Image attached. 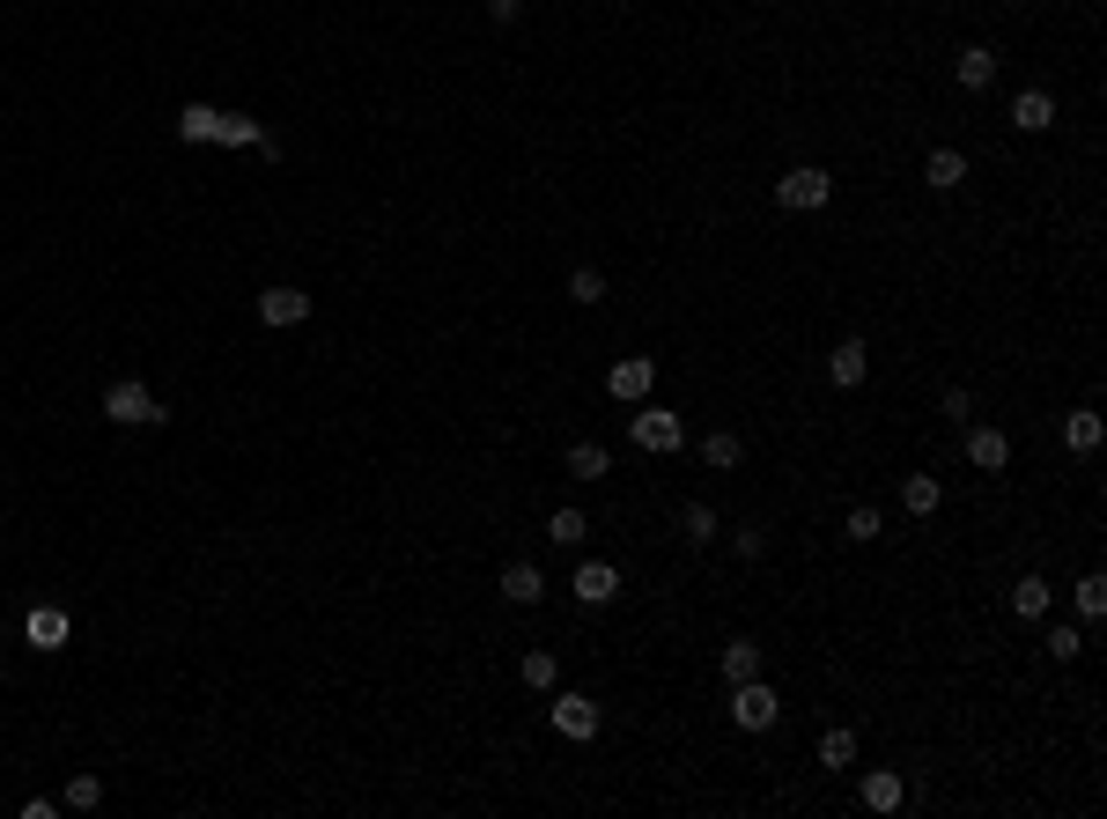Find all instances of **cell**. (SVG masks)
<instances>
[{"label":"cell","mask_w":1107,"mask_h":819,"mask_svg":"<svg viewBox=\"0 0 1107 819\" xmlns=\"http://www.w3.org/2000/svg\"><path fill=\"white\" fill-rule=\"evenodd\" d=\"M628 444H636L642 458H672V450L687 444V422L664 414V406H642V414H628Z\"/></svg>","instance_id":"1"},{"label":"cell","mask_w":1107,"mask_h":819,"mask_svg":"<svg viewBox=\"0 0 1107 819\" xmlns=\"http://www.w3.org/2000/svg\"><path fill=\"white\" fill-rule=\"evenodd\" d=\"M775 199H783L790 215H820V207L835 199V177L820 171V163H797V171L775 177Z\"/></svg>","instance_id":"2"},{"label":"cell","mask_w":1107,"mask_h":819,"mask_svg":"<svg viewBox=\"0 0 1107 819\" xmlns=\"http://www.w3.org/2000/svg\"><path fill=\"white\" fill-rule=\"evenodd\" d=\"M104 414L126 428H148V422H163V406H155V392H148L141 376H119L111 392H104Z\"/></svg>","instance_id":"3"},{"label":"cell","mask_w":1107,"mask_h":819,"mask_svg":"<svg viewBox=\"0 0 1107 819\" xmlns=\"http://www.w3.org/2000/svg\"><path fill=\"white\" fill-rule=\"evenodd\" d=\"M775 717H783V701H775L768 679H738V687H731V723H738V731H768Z\"/></svg>","instance_id":"4"},{"label":"cell","mask_w":1107,"mask_h":819,"mask_svg":"<svg viewBox=\"0 0 1107 819\" xmlns=\"http://www.w3.org/2000/svg\"><path fill=\"white\" fill-rule=\"evenodd\" d=\"M568 591H576V605H584V613H598V605H614V598H620V569L584 554V561H576V576H568Z\"/></svg>","instance_id":"5"},{"label":"cell","mask_w":1107,"mask_h":819,"mask_svg":"<svg viewBox=\"0 0 1107 819\" xmlns=\"http://www.w3.org/2000/svg\"><path fill=\"white\" fill-rule=\"evenodd\" d=\"M857 797H864V812H901L909 805V783H901V768H864V783H857Z\"/></svg>","instance_id":"6"},{"label":"cell","mask_w":1107,"mask_h":819,"mask_svg":"<svg viewBox=\"0 0 1107 819\" xmlns=\"http://www.w3.org/2000/svg\"><path fill=\"white\" fill-rule=\"evenodd\" d=\"M650 384H658V354H620L614 376H606V392L628 398V406H636V398H650Z\"/></svg>","instance_id":"7"},{"label":"cell","mask_w":1107,"mask_h":819,"mask_svg":"<svg viewBox=\"0 0 1107 819\" xmlns=\"http://www.w3.org/2000/svg\"><path fill=\"white\" fill-rule=\"evenodd\" d=\"M546 717H554V731H562V739H598V723H606L590 695H554V709H546Z\"/></svg>","instance_id":"8"},{"label":"cell","mask_w":1107,"mask_h":819,"mask_svg":"<svg viewBox=\"0 0 1107 819\" xmlns=\"http://www.w3.org/2000/svg\"><path fill=\"white\" fill-rule=\"evenodd\" d=\"M23 635H30V649H67V643H74V621H67V605H30Z\"/></svg>","instance_id":"9"},{"label":"cell","mask_w":1107,"mask_h":819,"mask_svg":"<svg viewBox=\"0 0 1107 819\" xmlns=\"http://www.w3.org/2000/svg\"><path fill=\"white\" fill-rule=\"evenodd\" d=\"M1049 605H1056V583H1049L1041 569H1027L1019 583H1011V613H1019V621H1049Z\"/></svg>","instance_id":"10"},{"label":"cell","mask_w":1107,"mask_h":819,"mask_svg":"<svg viewBox=\"0 0 1107 819\" xmlns=\"http://www.w3.org/2000/svg\"><path fill=\"white\" fill-rule=\"evenodd\" d=\"M864 370H871V348H864V340H835V348H827V384L857 392V384H864Z\"/></svg>","instance_id":"11"},{"label":"cell","mask_w":1107,"mask_h":819,"mask_svg":"<svg viewBox=\"0 0 1107 819\" xmlns=\"http://www.w3.org/2000/svg\"><path fill=\"white\" fill-rule=\"evenodd\" d=\"M953 81L967 89V97H983L989 81H997V52H989V45H959V59H953Z\"/></svg>","instance_id":"12"},{"label":"cell","mask_w":1107,"mask_h":819,"mask_svg":"<svg viewBox=\"0 0 1107 819\" xmlns=\"http://www.w3.org/2000/svg\"><path fill=\"white\" fill-rule=\"evenodd\" d=\"M967 466L975 472H1005L1011 466V436L1005 428H967Z\"/></svg>","instance_id":"13"},{"label":"cell","mask_w":1107,"mask_h":819,"mask_svg":"<svg viewBox=\"0 0 1107 819\" xmlns=\"http://www.w3.org/2000/svg\"><path fill=\"white\" fill-rule=\"evenodd\" d=\"M259 318H267V325H303V318H311V296L289 288V281H281V288H259Z\"/></svg>","instance_id":"14"},{"label":"cell","mask_w":1107,"mask_h":819,"mask_svg":"<svg viewBox=\"0 0 1107 819\" xmlns=\"http://www.w3.org/2000/svg\"><path fill=\"white\" fill-rule=\"evenodd\" d=\"M1011 125H1019V133H1049V125H1056V97H1049V89H1019V97H1011Z\"/></svg>","instance_id":"15"},{"label":"cell","mask_w":1107,"mask_h":819,"mask_svg":"<svg viewBox=\"0 0 1107 819\" xmlns=\"http://www.w3.org/2000/svg\"><path fill=\"white\" fill-rule=\"evenodd\" d=\"M937 502H945V480H937V472H909V480H901V510H909V517H937Z\"/></svg>","instance_id":"16"},{"label":"cell","mask_w":1107,"mask_h":819,"mask_svg":"<svg viewBox=\"0 0 1107 819\" xmlns=\"http://www.w3.org/2000/svg\"><path fill=\"white\" fill-rule=\"evenodd\" d=\"M502 598H510V605H540V598H546L540 561H510V569H502Z\"/></svg>","instance_id":"17"},{"label":"cell","mask_w":1107,"mask_h":819,"mask_svg":"<svg viewBox=\"0 0 1107 819\" xmlns=\"http://www.w3.org/2000/svg\"><path fill=\"white\" fill-rule=\"evenodd\" d=\"M959 177H967V155H959V149H931V155H923V185H931V193H953Z\"/></svg>","instance_id":"18"},{"label":"cell","mask_w":1107,"mask_h":819,"mask_svg":"<svg viewBox=\"0 0 1107 819\" xmlns=\"http://www.w3.org/2000/svg\"><path fill=\"white\" fill-rule=\"evenodd\" d=\"M1100 436H1107V428H1100V414H1093V406L1063 414V444L1078 450V458H1093V450H1100Z\"/></svg>","instance_id":"19"},{"label":"cell","mask_w":1107,"mask_h":819,"mask_svg":"<svg viewBox=\"0 0 1107 819\" xmlns=\"http://www.w3.org/2000/svg\"><path fill=\"white\" fill-rule=\"evenodd\" d=\"M724 679H731V687L738 679H761V643H753V635H731V643H724Z\"/></svg>","instance_id":"20"},{"label":"cell","mask_w":1107,"mask_h":819,"mask_svg":"<svg viewBox=\"0 0 1107 819\" xmlns=\"http://www.w3.org/2000/svg\"><path fill=\"white\" fill-rule=\"evenodd\" d=\"M716 532H724V517H716L709 502H687V510H680V539L687 546H709Z\"/></svg>","instance_id":"21"},{"label":"cell","mask_w":1107,"mask_h":819,"mask_svg":"<svg viewBox=\"0 0 1107 819\" xmlns=\"http://www.w3.org/2000/svg\"><path fill=\"white\" fill-rule=\"evenodd\" d=\"M738 458H746V444H738L731 428H716V436H702V466H709V472H738Z\"/></svg>","instance_id":"22"},{"label":"cell","mask_w":1107,"mask_h":819,"mask_svg":"<svg viewBox=\"0 0 1107 819\" xmlns=\"http://www.w3.org/2000/svg\"><path fill=\"white\" fill-rule=\"evenodd\" d=\"M606 472H614L606 444H568V480H606Z\"/></svg>","instance_id":"23"},{"label":"cell","mask_w":1107,"mask_h":819,"mask_svg":"<svg viewBox=\"0 0 1107 819\" xmlns=\"http://www.w3.org/2000/svg\"><path fill=\"white\" fill-rule=\"evenodd\" d=\"M59 805H67V812H97V805H104V775H89V768H82V775H67Z\"/></svg>","instance_id":"24"},{"label":"cell","mask_w":1107,"mask_h":819,"mask_svg":"<svg viewBox=\"0 0 1107 819\" xmlns=\"http://www.w3.org/2000/svg\"><path fill=\"white\" fill-rule=\"evenodd\" d=\"M820 768H857V731H820Z\"/></svg>","instance_id":"25"},{"label":"cell","mask_w":1107,"mask_h":819,"mask_svg":"<svg viewBox=\"0 0 1107 819\" xmlns=\"http://www.w3.org/2000/svg\"><path fill=\"white\" fill-rule=\"evenodd\" d=\"M1071 598H1078V621H1107V576L1100 569H1085Z\"/></svg>","instance_id":"26"},{"label":"cell","mask_w":1107,"mask_h":819,"mask_svg":"<svg viewBox=\"0 0 1107 819\" xmlns=\"http://www.w3.org/2000/svg\"><path fill=\"white\" fill-rule=\"evenodd\" d=\"M517 679H524L532 695H546V687L562 679V665H554V649H524V665H517Z\"/></svg>","instance_id":"27"},{"label":"cell","mask_w":1107,"mask_h":819,"mask_svg":"<svg viewBox=\"0 0 1107 819\" xmlns=\"http://www.w3.org/2000/svg\"><path fill=\"white\" fill-rule=\"evenodd\" d=\"M584 532H590V517H584V510H554V517H546V539H554V546H568V554L584 546Z\"/></svg>","instance_id":"28"},{"label":"cell","mask_w":1107,"mask_h":819,"mask_svg":"<svg viewBox=\"0 0 1107 819\" xmlns=\"http://www.w3.org/2000/svg\"><path fill=\"white\" fill-rule=\"evenodd\" d=\"M215 141H221V149H259V141H267V125H259V119H215Z\"/></svg>","instance_id":"29"},{"label":"cell","mask_w":1107,"mask_h":819,"mask_svg":"<svg viewBox=\"0 0 1107 819\" xmlns=\"http://www.w3.org/2000/svg\"><path fill=\"white\" fill-rule=\"evenodd\" d=\"M879 532H886V517H879V510H871V502H857V510L842 517V539H857V546H871V539H879Z\"/></svg>","instance_id":"30"},{"label":"cell","mask_w":1107,"mask_h":819,"mask_svg":"<svg viewBox=\"0 0 1107 819\" xmlns=\"http://www.w3.org/2000/svg\"><path fill=\"white\" fill-rule=\"evenodd\" d=\"M215 119H221V111H207V103H185V111H177V141H215Z\"/></svg>","instance_id":"31"},{"label":"cell","mask_w":1107,"mask_h":819,"mask_svg":"<svg viewBox=\"0 0 1107 819\" xmlns=\"http://www.w3.org/2000/svg\"><path fill=\"white\" fill-rule=\"evenodd\" d=\"M568 303H584V310H590V303H606V273L576 266V273H568Z\"/></svg>","instance_id":"32"},{"label":"cell","mask_w":1107,"mask_h":819,"mask_svg":"<svg viewBox=\"0 0 1107 819\" xmlns=\"http://www.w3.org/2000/svg\"><path fill=\"white\" fill-rule=\"evenodd\" d=\"M1078 649H1085V635H1078V627H1049V657H1063V665H1071V657H1078Z\"/></svg>","instance_id":"33"},{"label":"cell","mask_w":1107,"mask_h":819,"mask_svg":"<svg viewBox=\"0 0 1107 819\" xmlns=\"http://www.w3.org/2000/svg\"><path fill=\"white\" fill-rule=\"evenodd\" d=\"M731 554H738V561H761V554H768V539L753 532V524H746V532H731Z\"/></svg>","instance_id":"34"},{"label":"cell","mask_w":1107,"mask_h":819,"mask_svg":"<svg viewBox=\"0 0 1107 819\" xmlns=\"http://www.w3.org/2000/svg\"><path fill=\"white\" fill-rule=\"evenodd\" d=\"M967 414H975V392L953 384V392H945V422H967Z\"/></svg>","instance_id":"35"},{"label":"cell","mask_w":1107,"mask_h":819,"mask_svg":"<svg viewBox=\"0 0 1107 819\" xmlns=\"http://www.w3.org/2000/svg\"><path fill=\"white\" fill-rule=\"evenodd\" d=\"M488 15H495V23H517V15H524V0H488Z\"/></svg>","instance_id":"36"}]
</instances>
